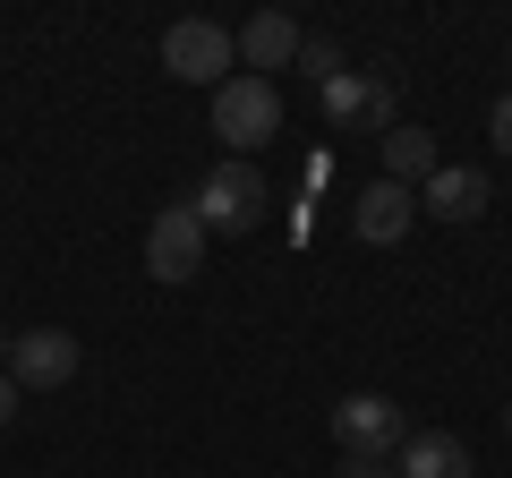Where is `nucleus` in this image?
<instances>
[{
	"instance_id": "f257e3e1",
	"label": "nucleus",
	"mask_w": 512,
	"mask_h": 478,
	"mask_svg": "<svg viewBox=\"0 0 512 478\" xmlns=\"http://www.w3.org/2000/svg\"><path fill=\"white\" fill-rule=\"evenodd\" d=\"M282 129V94H274V77H248V69H231L214 86V137L231 146V163H248L265 137Z\"/></svg>"
},
{
	"instance_id": "f03ea898",
	"label": "nucleus",
	"mask_w": 512,
	"mask_h": 478,
	"mask_svg": "<svg viewBox=\"0 0 512 478\" xmlns=\"http://www.w3.org/2000/svg\"><path fill=\"white\" fill-rule=\"evenodd\" d=\"M333 444L359 461H393L410 444V419L393 410V393H342L333 402Z\"/></svg>"
},
{
	"instance_id": "7ed1b4c3",
	"label": "nucleus",
	"mask_w": 512,
	"mask_h": 478,
	"mask_svg": "<svg viewBox=\"0 0 512 478\" xmlns=\"http://www.w3.org/2000/svg\"><path fill=\"white\" fill-rule=\"evenodd\" d=\"M188 205H197L205 231H256V214H265V180H256V163H214Z\"/></svg>"
},
{
	"instance_id": "20e7f679",
	"label": "nucleus",
	"mask_w": 512,
	"mask_h": 478,
	"mask_svg": "<svg viewBox=\"0 0 512 478\" xmlns=\"http://www.w3.org/2000/svg\"><path fill=\"white\" fill-rule=\"evenodd\" d=\"M205 222H197V205H163V214L146 222V274L154 282H188L205 265Z\"/></svg>"
},
{
	"instance_id": "39448f33",
	"label": "nucleus",
	"mask_w": 512,
	"mask_h": 478,
	"mask_svg": "<svg viewBox=\"0 0 512 478\" xmlns=\"http://www.w3.org/2000/svg\"><path fill=\"white\" fill-rule=\"evenodd\" d=\"M231 60H239V43L222 35L214 18H180V26L163 35V69L188 77V86H222V77H231Z\"/></svg>"
},
{
	"instance_id": "423d86ee",
	"label": "nucleus",
	"mask_w": 512,
	"mask_h": 478,
	"mask_svg": "<svg viewBox=\"0 0 512 478\" xmlns=\"http://www.w3.org/2000/svg\"><path fill=\"white\" fill-rule=\"evenodd\" d=\"M9 376H18V393H52V385H69V376H77V333H60V325L18 333V342H9Z\"/></svg>"
},
{
	"instance_id": "0eeeda50",
	"label": "nucleus",
	"mask_w": 512,
	"mask_h": 478,
	"mask_svg": "<svg viewBox=\"0 0 512 478\" xmlns=\"http://www.w3.org/2000/svg\"><path fill=\"white\" fill-rule=\"evenodd\" d=\"M316 94H325V120H333V129H384V137H393V69H384V77L342 69L333 86H316Z\"/></svg>"
},
{
	"instance_id": "6e6552de",
	"label": "nucleus",
	"mask_w": 512,
	"mask_h": 478,
	"mask_svg": "<svg viewBox=\"0 0 512 478\" xmlns=\"http://www.w3.org/2000/svg\"><path fill=\"white\" fill-rule=\"evenodd\" d=\"M410 222H419V188H402V180H376L359 205H350V231H359L367 248H393Z\"/></svg>"
},
{
	"instance_id": "1a4fd4ad",
	"label": "nucleus",
	"mask_w": 512,
	"mask_h": 478,
	"mask_svg": "<svg viewBox=\"0 0 512 478\" xmlns=\"http://www.w3.org/2000/svg\"><path fill=\"white\" fill-rule=\"evenodd\" d=\"M231 43H239V60H248V77H265V69H291V60H299V43H308V35H299V26L282 18V9H256V18L239 26Z\"/></svg>"
},
{
	"instance_id": "9d476101",
	"label": "nucleus",
	"mask_w": 512,
	"mask_h": 478,
	"mask_svg": "<svg viewBox=\"0 0 512 478\" xmlns=\"http://www.w3.org/2000/svg\"><path fill=\"white\" fill-rule=\"evenodd\" d=\"M419 205L436 222H478V214H487V171H478V163H444L436 180L419 188Z\"/></svg>"
},
{
	"instance_id": "9b49d317",
	"label": "nucleus",
	"mask_w": 512,
	"mask_h": 478,
	"mask_svg": "<svg viewBox=\"0 0 512 478\" xmlns=\"http://www.w3.org/2000/svg\"><path fill=\"white\" fill-rule=\"evenodd\" d=\"M393 470L402 478H470V444L444 436V427H410V444H402Z\"/></svg>"
},
{
	"instance_id": "f8f14e48",
	"label": "nucleus",
	"mask_w": 512,
	"mask_h": 478,
	"mask_svg": "<svg viewBox=\"0 0 512 478\" xmlns=\"http://www.w3.org/2000/svg\"><path fill=\"white\" fill-rule=\"evenodd\" d=\"M384 146V180H402V188H427L444 171V146L427 129H393V137H376Z\"/></svg>"
},
{
	"instance_id": "ddd939ff",
	"label": "nucleus",
	"mask_w": 512,
	"mask_h": 478,
	"mask_svg": "<svg viewBox=\"0 0 512 478\" xmlns=\"http://www.w3.org/2000/svg\"><path fill=\"white\" fill-rule=\"evenodd\" d=\"M299 69H308L316 86H333V77H342V43H333V35H308V43H299Z\"/></svg>"
},
{
	"instance_id": "4468645a",
	"label": "nucleus",
	"mask_w": 512,
	"mask_h": 478,
	"mask_svg": "<svg viewBox=\"0 0 512 478\" xmlns=\"http://www.w3.org/2000/svg\"><path fill=\"white\" fill-rule=\"evenodd\" d=\"M333 478H402V470H393V461H359V453H342V470H333Z\"/></svg>"
},
{
	"instance_id": "2eb2a0df",
	"label": "nucleus",
	"mask_w": 512,
	"mask_h": 478,
	"mask_svg": "<svg viewBox=\"0 0 512 478\" xmlns=\"http://www.w3.org/2000/svg\"><path fill=\"white\" fill-rule=\"evenodd\" d=\"M487 129H495V146L512 154V94H504V103H495V120H487Z\"/></svg>"
},
{
	"instance_id": "dca6fc26",
	"label": "nucleus",
	"mask_w": 512,
	"mask_h": 478,
	"mask_svg": "<svg viewBox=\"0 0 512 478\" xmlns=\"http://www.w3.org/2000/svg\"><path fill=\"white\" fill-rule=\"evenodd\" d=\"M9 419H18V376L0 368V427H9Z\"/></svg>"
},
{
	"instance_id": "f3484780",
	"label": "nucleus",
	"mask_w": 512,
	"mask_h": 478,
	"mask_svg": "<svg viewBox=\"0 0 512 478\" xmlns=\"http://www.w3.org/2000/svg\"><path fill=\"white\" fill-rule=\"evenodd\" d=\"M9 342H18V333H9V325H0V368H9Z\"/></svg>"
},
{
	"instance_id": "a211bd4d",
	"label": "nucleus",
	"mask_w": 512,
	"mask_h": 478,
	"mask_svg": "<svg viewBox=\"0 0 512 478\" xmlns=\"http://www.w3.org/2000/svg\"><path fill=\"white\" fill-rule=\"evenodd\" d=\"M504 436H512V410H504Z\"/></svg>"
}]
</instances>
